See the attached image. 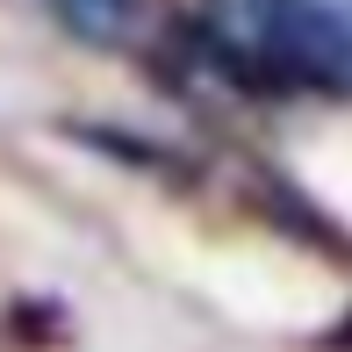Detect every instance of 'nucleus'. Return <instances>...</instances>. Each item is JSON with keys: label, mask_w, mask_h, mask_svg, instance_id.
Wrapping results in <instances>:
<instances>
[{"label": "nucleus", "mask_w": 352, "mask_h": 352, "mask_svg": "<svg viewBox=\"0 0 352 352\" xmlns=\"http://www.w3.org/2000/svg\"><path fill=\"white\" fill-rule=\"evenodd\" d=\"M201 43L252 94H352V14L338 0H209Z\"/></svg>", "instance_id": "f257e3e1"}, {"label": "nucleus", "mask_w": 352, "mask_h": 352, "mask_svg": "<svg viewBox=\"0 0 352 352\" xmlns=\"http://www.w3.org/2000/svg\"><path fill=\"white\" fill-rule=\"evenodd\" d=\"M58 8V22L72 29V36H87V43H137L144 36V0H51Z\"/></svg>", "instance_id": "f03ea898"}]
</instances>
